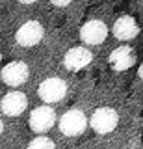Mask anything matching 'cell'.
I'll list each match as a JSON object with an SVG mask.
<instances>
[{"instance_id":"1","label":"cell","mask_w":143,"mask_h":149,"mask_svg":"<svg viewBox=\"0 0 143 149\" xmlns=\"http://www.w3.org/2000/svg\"><path fill=\"white\" fill-rule=\"evenodd\" d=\"M37 95H39V99L43 102H47V104L59 102V101L65 99V95H67V82L59 77L45 78L37 88Z\"/></svg>"},{"instance_id":"2","label":"cell","mask_w":143,"mask_h":149,"mask_svg":"<svg viewBox=\"0 0 143 149\" xmlns=\"http://www.w3.org/2000/svg\"><path fill=\"white\" fill-rule=\"evenodd\" d=\"M87 129V116L78 108H71L59 118V130L61 134L73 138V136H80L82 132Z\"/></svg>"},{"instance_id":"3","label":"cell","mask_w":143,"mask_h":149,"mask_svg":"<svg viewBox=\"0 0 143 149\" xmlns=\"http://www.w3.org/2000/svg\"><path fill=\"white\" fill-rule=\"evenodd\" d=\"M119 123V116L117 112L110 106H102V108H97L93 114H91L89 125L95 132L99 134H110L112 130H115Z\"/></svg>"},{"instance_id":"4","label":"cell","mask_w":143,"mask_h":149,"mask_svg":"<svg viewBox=\"0 0 143 149\" xmlns=\"http://www.w3.org/2000/svg\"><path fill=\"white\" fill-rule=\"evenodd\" d=\"M56 119L58 118H56V112H54L52 106L43 104V106H37V108L32 110L28 125H30V129L34 130V132L43 134V132H47V130H50L54 125H56Z\"/></svg>"},{"instance_id":"5","label":"cell","mask_w":143,"mask_h":149,"mask_svg":"<svg viewBox=\"0 0 143 149\" xmlns=\"http://www.w3.org/2000/svg\"><path fill=\"white\" fill-rule=\"evenodd\" d=\"M43 36H45V30H43V26H41L39 21H26L24 24L17 30L15 41L21 47L30 49V47H35V45H37L39 41L43 39Z\"/></svg>"},{"instance_id":"6","label":"cell","mask_w":143,"mask_h":149,"mask_svg":"<svg viewBox=\"0 0 143 149\" xmlns=\"http://www.w3.org/2000/svg\"><path fill=\"white\" fill-rule=\"evenodd\" d=\"M28 74H30V69L24 62H10L8 65H4L2 71H0L2 82L11 86V88L22 86V84L28 80Z\"/></svg>"},{"instance_id":"7","label":"cell","mask_w":143,"mask_h":149,"mask_svg":"<svg viewBox=\"0 0 143 149\" xmlns=\"http://www.w3.org/2000/svg\"><path fill=\"white\" fill-rule=\"evenodd\" d=\"M108 37V26L99 19H91L82 24L80 28V39L86 45H100Z\"/></svg>"},{"instance_id":"8","label":"cell","mask_w":143,"mask_h":149,"mask_svg":"<svg viewBox=\"0 0 143 149\" xmlns=\"http://www.w3.org/2000/svg\"><path fill=\"white\" fill-rule=\"evenodd\" d=\"M93 62V52L86 47H73L63 56V65L69 71H80Z\"/></svg>"},{"instance_id":"9","label":"cell","mask_w":143,"mask_h":149,"mask_svg":"<svg viewBox=\"0 0 143 149\" xmlns=\"http://www.w3.org/2000/svg\"><path fill=\"white\" fill-rule=\"evenodd\" d=\"M0 108H2V112L6 116H11V118L21 116L22 112L28 108V97H26L22 91H10V93H6V95L2 97Z\"/></svg>"},{"instance_id":"10","label":"cell","mask_w":143,"mask_h":149,"mask_svg":"<svg viewBox=\"0 0 143 149\" xmlns=\"http://www.w3.org/2000/svg\"><path fill=\"white\" fill-rule=\"evenodd\" d=\"M134 63H136V52H134L132 47H126V45L117 47L110 54V65H112L113 71H126Z\"/></svg>"},{"instance_id":"11","label":"cell","mask_w":143,"mask_h":149,"mask_svg":"<svg viewBox=\"0 0 143 149\" xmlns=\"http://www.w3.org/2000/svg\"><path fill=\"white\" fill-rule=\"evenodd\" d=\"M113 36L121 41H130L134 39L137 34H140V26H137L136 19L130 17V15H123L119 17L117 21L113 22V28H112Z\"/></svg>"},{"instance_id":"12","label":"cell","mask_w":143,"mask_h":149,"mask_svg":"<svg viewBox=\"0 0 143 149\" xmlns=\"http://www.w3.org/2000/svg\"><path fill=\"white\" fill-rule=\"evenodd\" d=\"M26 149H56V146H54V142L50 138L37 136V138H34L28 143V147H26Z\"/></svg>"},{"instance_id":"13","label":"cell","mask_w":143,"mask_h":149,"mask_svg":"<svg viewBox=\"0 0 143 149\" xmlns=\"http://www.w3.org/2000/svg\"><path fill=\"white\" fill-rule=\"evenodd\" d=\"M137 74H140V78L143 80V63L140 65V69H137Z\"/></svg>"},{"instance_id":"14","label":"cell","mask_w":143,"mask_h":149,"mask_svg":"<svg viewBox=\"0 0 143 149\" xmlns=\"http://www.w3.org/2000/svg\"><path fill=\"white\" fill-rule=\"evenodd\" d=\"M54 6H69V2H52Z\"/></svg>"},{"instance_id":"15","label":"cell","mask_w":143,"mask_h":149,"mask_svg":"<svg viewBox=\"0 0 143 149\" xmlns=\"http://www.w3.org/2000/svg\"><path fill=\"white\" fill-rule=\"evenodd\" d=\"M4 132V123H2V119H0V134Z\"/></svg>"},{"instance_id":"16","label":"cell","mask_w":143,"mask_h":149,"mask_svg":"<svg viewBox=\"0 0 143 149\" xmlns=\"http://www.w3.org/2000/svg\"><path fill=\"white\" fill-rule=\"evenodd\" d=\"M0 62H2V54H0Z\"/></svg>"}]
</instances>
